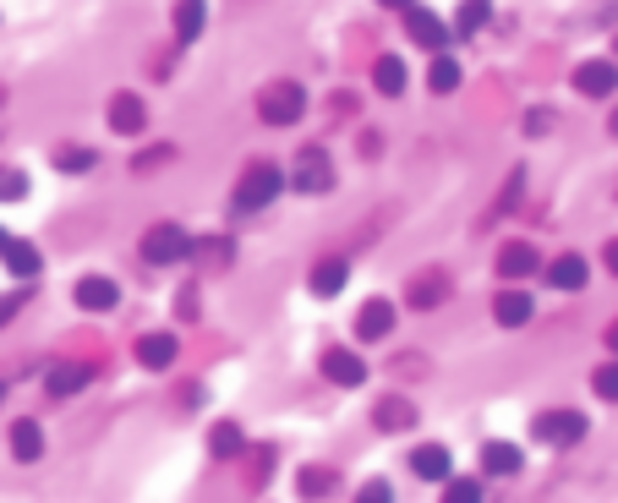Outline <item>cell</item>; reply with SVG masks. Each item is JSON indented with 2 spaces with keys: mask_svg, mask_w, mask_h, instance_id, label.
Masks as SVG:
<instances>
[{
  "mask_svg": "<svg viewBox=\"0 0 618 503\" xmlns=\"http://www.w3.org/2000/svg\"><path fill=\"white\" fill-rule=\"evenodd\" d=\"M279 186H285V175L268 165V159H258V165H247L236 181V208L241 214H258V208H268L279 197Z\"/></svg>",
  "mask_w": 618,
  "mask_h": 503,
  "instance_id": "6da1fadb",
  "label": "cell"
},
{
  "mask_svg": "<svg viewBox=\"0 0 618 503\" xmlns=\"http://www.w3.org/2000/svg\"><path fill=\"white\" fill-rule=\"evenodd\" d=\"M258 110L268 126H296L301 110H307V93H301V83H268L258 93Z\"/></svg>",
  "mask_w": 618,
  "mask_h": 503,
  "instance_id": "7a4b0ae2",
  "label": "cell"
},
{
  "mask_svg": "<svg viewBox=\"0 0 618 503\" xmlns=\"http://www.w3.org/2000/svg\"><path fill=\"white\" fill-rule=\"evenodd\" d=\"M143 257H148V263H159V268L181 263V257H192V236H186L181 225H154L143 236Z\"/></svg>",
  "mask_w": 618,
  "mask_h": 503,
  "instance_id": "3957f363",
  "label": "cell"
},
{
  "mask_svg": "<svg viewBox=\"0 0 618 503\" xmlns=\"http://www.w3.org/2000/svg\"><path fill=\"white\" fill-rule=\"evenodd\" d=\"M329 186H334V165H329V154H323V148H301V159H296V192L323 197Z\"/></svg>",
  "mask_w": 618,
  "mask_h": 503,
  "instance_id": "277c9868",
  "label": "cell"
},
{
  "mask_svg": "<svg viewBox=\"0 0 618 503\" xmlns=\"http://www.w3.org/2000/svg\"><path fill=\"white\" fill-rule=\"evenodd\" d=\"M531 432H536L542 443H558V449H569V443L586 438V416H580V411H547V416H536Z\"/></svg>",
  "mask_w": 618,
  "mask_h": 503,
  "instance_id": "5b68a950",
  "label": "cell"
},
{
  "mask_svg": "<svg viewBox=\"0 0 618 503\" xmlns=\"http://www.w3.org/2000/svg\"><path fill=\"white\" fill-rule=\"evenodd\" d=\"M405 28H411V39L422 44V50H443V44H449V22H443L438 11L411 6V11H405Z\"/></svg>",
  "mask_w": 618,
  "mask_h": 503,
  "instance_id": "8992f818",
  "label": "cell"
},
{
  "mask_svg": "<svg viewBox=\"0 0 618 503\" xmlns=\"http://www.w3.org/2000/svg\"><path fill=\"white\" fill-rule=\"evenodd\" d=\"M575 88L586 93V99H608V93H618V61H586L575 72Z\"/></svg>",
  "mask_w": 618,
  "mask_h": 503,
  "instance_id": "52a82bcc",
  "label": "cell"
},
{
  "mask_svg": "<svg viewBox=\"0 0 618 503\" xmlns=\"http://www.w3.org/2000/svg\"><path fill=\"white\" fill-rule=\"evenodd\" d=\"M323 372H329V383H340V389L367 383V361H361L356 350H329V356H323Z\"/></svg>",
  "mask_w": 618,
  "mask_h": 503,
  "instance_id": "ba28073f",
  "label": "cell"
},
{
  "mask_svg": "<svg viewBox=\"0 0 618 503\" xmlns=\"http://www.w3.org/2000/svg\"><path fill=\"white\" fill-rule=\"evenodd\" d=\"M143 121H148V110H143L137 93H115V99H110V126L121 137H137V132H143Z\"/></svg>",
  "mask_w": 618,
  "mask_h": 503,
  "instance_id": "9c48e42d",
  "label": "cell"
},
{
  "mask_svg": "<svg viewBox=\"0 0 618 503\" xmlns=\"http://www.w3.org/2000/svg\"><path fill=\"white\" fill-rule=\"evenodd\" d=\"M411 471L422 476V482H449L454 460H449V449H443V443H422V449L411 454Z\"/></svg>",
  "mask_w": 618,
  "mask_h": 503,
  "instance_id": "30bf717a",
  "label": "cell"
},
{
  "mask_svg": "<svg viewBox=\"0 0 618 503\" xmlns=\"http://www.w3.org/2000/svg\"><path fill=\"white\" fill-rule=\"evenodd\" d=\"M536 268H542V257H536V247H526V241H509V247L498 252V274L504 279H531Z\"/></svg>",
  "mask_w": 618,
  "mask_h": 503,
  "instance_id": "8fae6325",
  "label": "cell"
},
{
  "mask_svg": "<svg viewBox=\"0 0 618 503\" xmlns=\"http://www.w3.org/2000/svg\"><path fill=\"white\" fill-rule=\"evenodd\" d=\"M449 296V274H438V268H427V274H416L411 279V290H405V301H411V307H438V301Z\"/></svg>",
  "mask_w": 618,
  "mask_h": 503,
  "instance_id": "7c38bea8",
  "label": "cell"
},
{
  "mask_svg": "<svg viewBox=\"0 0 618 503\" xmlns=\"http://www.w3.org/2000/svg\"><path fill=\"white\" fill-rule=\"evenodd\" d=\"M176 356H181L176 334H143L137 339V361H143V367H170Z\"/></svg>",
  "mask_w": 618,
  "mask_h": 503,
  "instance_id": "4fadbf2b",
  "label": "cell"
},
{
  "mask_svg": "<svg viewBox=\"0 0 618 503\" xmlns=\"http://www.w3.org/2000/svg\"><path fill=\"white\" fill-rule=\"evenodd\" d=\"M88 378H93V367H83V361H61V367H50L44 389H50V394H61V400H66V394H77Z\"/></svg>",
  "mask_w": 618,
  "mask_h": 503,
  "instance_id": "5bb4252c",
  "label": "cell"
},
{
  "mask_svg": "<svg viewBox=\"0 0 618 503\" xmlns=\"http://www.w3.org/2000/svg\"><path fill=\"white\" fill-rule=\"evenodd\" d=\"M493 312H498V323H504V329H520V323H531V296L526 290H504V296L493 301Z\"/></svg>",
  "mask_w": 618,
  "mask_h": 503,
  "instance_id": "9a60e30c",
  "label": "cell"
},
{
  "mask_svg": "<svg viewBox=\"0 0 618 503\" xmlns=\"http://www.w3.org/2000/svg\"><path fill=\"white\" fill-rule=\"evenodd\" d=\"M11 454H17L22 465H33L44 454V432H39V421H17L11 427Z\"/></svg>",
  "mask_w": 618,
  "mask_h": 503,
  "instance_id": "2e32d148",
  "label": "cell"
},
{
  "mask_svg": "<svg viewBox=\"0 0 618 503\" xmlns=\"http://www.w3.org/2000/svg\"><path fill=\"white\" fill-rule=\"evenodd\" d=\"M115 296H121V290L110 285V279H83V285H77V307H88V312H104V307H115Z\"/></svg>",
  "mask_w": 618,
  "mask_h": 503,
  "instance_id": "e0dca14e",
  "label": "cell"
},
{
  "mask_svg": "<svg viewBox=\"0 0 618 503\" xmlns=\"http://www.w3.org/2000/svg\"><path fill=\"white\" fill-rule=\"evenodd\" d=\"M372 421H378L383 432H405V427H416V411H411V400H394L389 394V400H378V416Z\"/></svg>",
  "mask_w": 618,
  "mask_h": 503,
  "instance_id": "ac0fdd59",
  "label": "cell"
},
{
  "mask_svg": "<svg viewBox=\"0 0 618 503\" xmlns=\"http://www.w3.org/2000/svg\"><path fill=\"white\" fill-rule=\"evenodd\" d=\"M372 83H378V93H389V99L405 93V83H411V77H405V61L400 55H383V61L372 66Z\"/></svg>",
  "mask_w": 618,
  "mask_h": 503,
  "instance_id": "d6986e66",
  "label": "cell"
},
{
  "mask_svg": "<svg viewBox=\"0 0 618 503\" xmlns=\"http://www.w3.org/2000/svg\"><path fill=\"white\" fill-rule=\"evenodd\" d=\"M389 323H394L389 301H367V307H361V318H356V329H361V339H383V334H389Z\"/></svg>",
  "mask_w": 618,
  "mask_h": 503,
  "instance_id": "ffe728a7",
  "label": "cell"
},
{
  "mask_svg": "<svg viewBox=\"0 0 618 503\" xmlns=\"http://www.w3.org/2000/svg\"><path fill=\"white\" fill-rule=\"evenodd\" d=\"M547 279H553L558 290H580L586 285V257H575V252H564L553 268H547Z\"/></svg>",
  "mask_w": 618,
  "mask_h": 503,
  "instance_id": "44dd1931",
  "label": "cell"
},
{
  "mask_svg": "<svg viewBox=\"0 0 618 503\" xmlns=\"http://www.w3.org/2000/svg\"><path fill=\"white\" fill-rule=\"evenodd\" d=\"M345 274H351V268H345V257H329V263L312 268V290H318V296H340Z\"/></svg>",
  "mask_w": 618,
  "mask_h": 503,
  "instance_id": "7402d4cb",
  "label": "cell"
},
{
  "mask_svg": "<svg viewBox=\"0 0 618 503\" xmlns=\"http://www.w3.org/2000/svg\"><path fill=\"white\" fill-rule=\"evenodd\" d=\"M482 465H487L493 476H515V471H520V449H515V443H487V449H482Z\"/></svg>",
  "mask_w": 618,
  "mask_h": 503,
  "instance_id": "603a6c76",
  "label": "cell"
},
{
  "mask_svg": "<svg viewBox=\"0 0 618 503\" xmlns=\"http://www.w3.org/2000/svg\"><path fill=\"white\" fill-rule=\"evenodd\" d=\"M0 252H6V268H11L17 279H33V274H39V252H33L28 241H6Z\"/></svg>",
  "mask_w": 618,
  "mask_h": 503,
  "instance_id": "cb8c5ba5",
  "label": "cell"
},
{
  "mask_svg": "<svg viewBox=\"0 0 618 503\" xmlns=\"http://www.w3.org/2000/svg\"><path fill=\"white\" fill-rule=\"evenodd\" d=\"M203 17H208L203 0H181V6H176V39H181V44L197 39V33H203Z\"/></svg>",
  "mask_w": 618,
  "mask_h": 503,
  "instance_id": "d4e9b609",
  "label": "cell"
},
{
  "mask_svg": "<svg viewBox=\"0 0 618 503\" xmlns=\"http://www.w3.org/2000/svg\"><path fill=\"white\" fill-rule=\"evenodd\" d=\"M427 83H433V93H454V88H460V61L438 55V61H433V77H427Z\"/></svg>",
  "mask_w": 618,
  "mask_h": 503,
  "instance_id": "484cf974",
  "label": "cell"
},
{
  "mask_svg": "<svg viewBox=\"0 0 618 503\" xmlns=\"http://www.w3.org/2000/svg\"><path fill=\"white\" fill-rule=\"evenodd\" d=\"M208 443H214L219 460H236V454H241V427H230V421H225V427H214V438H208Z\"/></svg>",
  "mask_w": 618,
  "mask_h": 503,
  "instance_id": "4316f807",
  "label": "cell"
},
{
  "mask_svg": "<svg viewBox=\"0 0 618 503\" xmlns=\"http://www.w3.org/2000/svg\"><path fill=\"white\" fill-rule=\"evenodd\" d=\"M487 17H493V6H487V0H465V6H460V33H482Z\"/></svg>",
  "mask_w": 618,
  "mask_h": 503,
  "instance_id": "83f0119b",
  "label": "cell"
},
{
  "mask_svg": "<svg viewBox=\"0 0 618 503\" xmlns=\"http://www.w3.org/2000/svg\"><path fill=\"white\" fill-rule=\"evenodd\" d=\"M17 197H28V175H22V170H0V203H17Z\"/></svg>",
  "mask_w": 618,
  "mask_h": 503,
  "instance_id": "f1b7e54d",
  "label": "cell"
},
{
  "mask_svg": "<svg viewBox=\"0 0 618 503\" xmlns=\"http://www.w3.org/2000/svg\"><path fill=\"white\" fill-rule=\"evenodd\" d=\"M591 389H597L602 400H618V361H613V367H597V378H591Z\"/></svg>",
  "mask_w": 618,
  "mask_h": 503,
  "instance_id": "f546056e",
  "label": "cell"
},
{
  "mask_svg": "<svg viewBox=\"0 0 618 503\" xmlns=\"http://www.w3.org/2000/svg\"><path fill=\"white\" fill-rule=\"evenodd\" d=\"M329 487H334V471H312V465H307V471H301V493H329Z\"/></svg>",
  "mask_w": 618,
  "mask_h": 503,
  "instance_id": "4dcf8cb0",
  "label": "cell"
},
{
  "mask_svg": "<svg viewBox=\"0 0 618 503\" xmlns=\"http://www.w3.org/2000/svg\"><path fill=\"white\" fill-rule=\"evenodd\" d=\"M93 165V148H66L61 154V170H88Z\"/></svg>",
  "mask_w": 618,
  "mask_h": 503,
  "instance_id": "1f68e13d",
  "label": "cell"
},
{
  "mask_svg": "<svg viewBox=\"0 0 618 503\" xmlns=\"http://www.w3.org/2000/svg\"><path fill=\"white\" fill-rule=\"evenodd\" d=\"M449 498L454 503H471L476 498V482H449Z\"/></svg>",
  "mask_w": 618,
  "mask_h": 503,
  "instance_id": "d6a6232c",
  "label": "cell"
},
{
  "mask_svg": "<svg viewBox=\"0 0 618 503\" xmlns=\"http://www.w3.org/2000/svg\"><path fill=\"white\" fill-rule=\"evenodd\" d=\"M361 498H367V503H383V498H389V487H383V482H367V493H361Z\"/></svg>",
  "mask_w": 618,
  "mask_h": 503,
  "instance_id": "836d02e7",
  "label": "cell"
},
{
  "mask_svg": "<svg viewBox=\"0 0 618 503\" xmlns=\"http://www.w3.org/2000/svg\"><path fill=\"white\" fill-rule=\"evenodd\" d=\"M608 268L618 274V241H608Z\"/></svg>",
  "mask_w": 618,
  "mask_h": 503,
  "instance_id": "e575fe53",
  "label": "cell"
},
{
  "mask_svg": "<svg viewBox=\"0 0 618 503\" xmlns=\"http://www.w3.org/2000/svg\"><path fill=\"white\" fill-rule=\"evenodd\" d=\"M608 345H613V350H618V323H613V329H608Z\"/></svg>",
  "mask_w": 618,
  "mask_h": 503,
  "instance_id": "d590c367",
  "label": "cell"
},
{
  "mask_svg": "<svg viewBox=\"0 0 618 503\" xmlns=\"http://www.w3.org/2000/svg\"><path fill=\"white\" fill-rule=\"evenodd\" d=\"M383 6H411V0H383Z\"/></svg>",
  "mask_w": 618,
  "mask_h": 503,
  "instance_id": "8d00e7d4",
  "label": "cell"
},
{
  "mask_svg": "<svg viewBox=\"0 0 618 503\" xmlns=\"http://www.w3.org/2000/svg\"><path fill=\"white\" fill-rule=\"evenodd\" d=\"M613 137H618V110H613Z\"/></svg>",
  "mask_w": 618,
  "mask_h": 503,
  "instance_id": "74e56055",
  "label": "cell"
},
{
  "mask_svg": "<svg viewBox=\"0 0 618 503\" xmlns=\"http://www.w3.org/2000/svg\"><path fill=\"white\" fill-rule=\"evenodd\" d=\"M6 241H11V236H6V230H0V247H6Z\"/></svg>",
  "mask_w": 618,
  "mask_h": 503,
  "instance_id": "f35d334b",
  "label": "cell"
},
{
  "mask_svg": "<svg viewBox=\"0 0 618 503\" xmlns=\"http://www.w3.org/2000/svg\"><path fill=\"white\" fill-rule=\"evenodd\" d=\"M0 394H6V389H0Z\"/></svg>",
  "mask_w": 618,
  "mask_h": 503,
  "instance_id": "ab89813d",
  "label": "cell"
}]
</instances>
